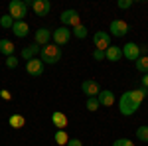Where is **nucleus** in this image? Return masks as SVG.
I'll return each instance as SVG.
<instances>
[{
    "instance_id": "nucleus-3",
    "label": "nucleus",
    "mask_w": 148,
    "mask_h": 146,
    "mask_svg": "<svg viewBox=\"0 0 148 146\" xmlns=\"http://www.w3.org/2000/svg\"><path fill=\"white\" fill-rule=\"evenodd\" d=\"M28 12V2L24 0H10L8 2V14L14 18V22H22Z\"/></svg>"
},
{
    "instance_id": "nucleus-30",
    "label": "nucleus",
    "mask_w": 148,
    "mask_h": 146,
    "mask_svg": "<svg viewBox=\"0 0 148 146\" xmlns=\"http://www.w3.org/2000/svg\"><path fill=\"white\" fill-rule=\"evenodd\" d=\"M0 99H4V101H10V99H12V95H10V91H6V89H2V91H0Z\"/></svg>"
},
{
    "instance_id": "nucleus-11",
    "label": "nucleus",
    "mask_w": 148,
    "mask_h": 146,
    "mask_svg": "<svg viewBox=\"0 0 148 146\" xmlns=\"http://www.w3.org/2000/svg\"><path fill=\"white\" fill-rule=\"evenodd\" d=\"M123 57H126L128 61H136L140 57V45L134 42H128L126 45H123Z\"/></svg>"
},
{
    "instance_id": "nucleus-14",
    "label": "nucleus",
    "mask_w": 148,
    "mask_h": 146,
    "mask_svg": "<svg viewBox=\"0 0 148 146\" xmlns=\"http://www.w3.org/2000/svg\"><path fill=\"white\" fill-rule=\"evenodd\" d=\"M34 40H36V44L38 45H47L49 44V40H51V32L47 30V28H40L38 32H36V36H34Z\"/></svg>"
},
{
    "instance_id": "nucleus-25",
    "label": "nucleus",
    "mask_w": 148,
    "mask_h": 146,
    "mask_svg": "<svg viewBox=\"0 0 148 146\" xmlns=\"http://www.w3.org/2000/svg\"><path fill=\"white\" fill-rule=\"evenodd\" d=\"M0 26H2V28H6V30H8V28L12 30V26H14V18H12L10 14H4V16L0 18Z\"/></svg>"
},
{
    "instance_id": "nucleus-7",
    "label": "nucleus",
    "mask_w": 148,
    "mask_h": 146,
    "mask_svg": "<svg viewBox=\"0 0 148 146\" xmlns=\"http://www.w3.org/2000/svg\"><path fill=\"white\" fill-rule=\"evenodd\" d=\"M93 44H95L97 49L107 51V49L111 47V34H109V32H95V36H93Z\"/></svg>"
},
{
    "instance_id": "nucleus-22",
    "label": "nucleus",
    "mask_w": 148,
    "mask_h": 146,
    "mask_svg": "<svg viewBox=\"0 0 148 146\" xmlns=\"http://www.w3.org/2000/svg\"><path fill=\"white\" fill-rule=\"evenodd\" d=\"M71 34L75 36V38H79V40H83V38H87V28H85L83 24H79V26H75V28L71 30Z\"/></svg>"
},
{
    "instance_id": "nucleus-6",
    "label": "nucleus",
    "mask_w": 148,
    "mask_h": 146,
    "mask_svg": "<svg viewBox=\"0 0 148 146\" xmlns=\"http://www.w3.org/2000/svg\"><path fill=\"white\" fill-rule=\"evenodd\" d=\"M109 32H111V36H114V38H125V36L130 32V26H128L125 20H113Z\"/></svg>"
},
{
    "instance_id": "nucleus-21",
    "label": "nucleus",
    "mask_w": 148,
    "mask_h": 146,
    "mask_svg": "<svg viewBox=\"0 0 148 146\" xmlns=\"http://www.w3.org/2000/svg\"><path fill=\"white\" fill-rule=\"evenodd\" d=\"M134 65H136V71H140V73L146 75L148 73V56H140L136 61H134Z\"/></svg>"
},
{
    "instance_id": "nucleus-16",
    "label": "nucleus",
    "mask_w": 148,
    "mask_h": 146,
    "mask_svg": "<svg viewBox=\"0 0 148 146\" xmlns=\"http://www.w3.org/2000/svg\"><path fill=\"white\" fill-rule=\"evenodd\" d=\"M105 56H107V59H109V61L116 63V61H121V59H123V47L111 45V47H109V49L105 51Z\"/></svg>"
},
{
    "instance_id": "nucleus-26",
    "label": "nucleus",
    "mask_w": 148,
    "mask_h": 146,
    "mask_svg": "<svg viewBox=\"0 0 148 146\" xmlns=\"http://www.w3.org/2000/svg\"><path fill=\"white\" fill-rule=\"evenodd\" d=\"M18 63H20V61H18V57H16V56L6 57V67H8V69H16V67H18Z\"/></svg>"
},
{
    "instance_id": "nucleus-18",
    "label": "nucleus",
    "mask_w": 148,
    "mask_h": 146,
    "mask_svg": "<svg viewBox=\"0 0 148 146\" xmlns=\"http://www.w3.org/2000/svg\"><path fill=\"white\" fill-rule=\"evenodd\" d=\"M42 51V47H38V44L34 45H28V47H24L22 49V59H26V61H30V59H34L38 53Z\"/></svg>"
},
{
    "instance_id": "nucleus-13",
    "label": "nucleus",
    "mask_w": 148,
    "mask_h": 146,
    "mask_svg": "<svg viewBox=\"0 0 148 146\" xmlns=\"http://www.w3.org/2000/svg\"><path fill=\"white\" fill-rule=\"evenodd\" d=\"M99 103H101V107H113L114 101H116V97H114V93L113 91H109V89H103L101 93H99Z\"/></svg>"
},
{
    "instance_id": "nucleus-27",
    "label": "nucleus",
    "mask_w": 148,
    "mask_h": 146,
    "mask_svg": "<svg viewBox=\"0 0 148 146\" xmlns=\"http://www.w3.org/2000/svg\"><path fill=\"white\" fill-rule=\"evenodd\" d=\"M113 146H134V144H132V140H128V138H116L113 142Z\"/></svg>"
},
{
    "instance_id": "nucleus-10",
    "label": "nucleus",
    "mask_w": 148,
    "mask_h": 146,
    "mask_svg": "<svg viewBox=\"0 0 148 146\" xmlns=\"http://www.w3.org/2000/svg\"><path fill=\"white\" fill-rule=\"evenodd\" d=\"M28 6H32V10L36 12V16H47L49 10H51L49 0H32V2H28Z\"/></svg>"
},
{
    "instance_id": "nucleus-19",
    "label": "nucleus",
    "mask_w": 148,
    "mask_h": 146,
    "mask_svg": "<svg viewBox=\"0 0 148 146\" xmlns=\"http://www.w3.org/2000/svg\"><path fill=\"white\" fill-rule=\"evenodd\" d=\"M53 142H56L57 146H67V142H69V134L65 132V130H57L56 134H53Z\"/></svg>"
},
{
    "instance_id": "nucleus-9",
    "label": "nucleus",
    "mask_w": 148,
    "mask_h": 146,
    "mask_svg": "<svg viewBox=\"0 0 148 146\" xmlns=\"http://www.w3.org/2000/svg\"><path fill=\"white\" fill-rule=\"evenodd\" d=\"M81 91L87 95V99L89 97H99V93H101V87H99V83L95 81V79H85L83 83H81Z\"/></svg>"
},
{
    "instance_id": "nucleus-15",
    "label": "nucleus",
    "mask_w": 148,
    "mask_h": 146,
    "mask_svg": "<svg viewBox=\"0 0 148 146\" xmlns=\"http://www.w3.org/2000/svg\"><path fill=\"white\" fill-rule=\"evenodd\" d=\"M12 32H14V36H16V38H26V36L30 34V26H28V22H26V20H22V22H14Z\"/></svg>"
},
{
    "instance_id": "nucleus-8",
    "label": "nucleus",
    "mask_w": 148,
    "mask_h": 146,
    "mask_svg": "<svg viewBox=\"0 0 148 146\" xmlns=\"http://www.w3.org/2000/svg\"><path fill=\"white\" fill-rule=\"evenodd\" d=\"M44 67H46V63H44L42 59H38V57L26 61V71H28L32 77H40V75L44 73Z\"/></svg>"
},
{
    "instance_id": "nucleus-33",
    "label": "nucleus",
    "mask_w": 148,
    "mask_h": 146,
    "mask_svg": "<svg viewBox=\"0 0 148 146\" xmlns=\"http://www.w3.org/2000/svg\"><path fill=\"white\" fill-rule=\"evenodd\" d=\"M140 56H148V45H140Z\"/></svg>"
},
{
    "instance_id": "nucleus-2",
    "label": "nucleus",
    "mask_w": 148,
    "mask_h": 146,
    "mask_svg": "<svg viewBox=\"0 0 148 146\" xmlns=\"http://www.w3.org/2000/svg\"><path fill=\"white\" fill-rule=\"evenodd\" d=\"M40 59L44 61V63H59V59H61V47L56 44H47L42 47V51H40Z\"/></svg>"
},
{
    "instance_id": "nucleus-24",
    "label": "nucleus",
    "mask_w": 148,
    "mask_h": 146,
    "mask_svg": "<svg viewBox=\"0 0 148 146\" xmlns=\"http://www.w3.org/2000/svg\"><path fill=\"white\" fill-rule=\"evenodd\" d=\"M136 138L140 142H148V126H138L136 128Z\"/></svg>"
},
{
    "instance_id": "nucleus-23",
    "label": "nucleus",
    "mask_w": 148,
    "mask_h": 146,
    "mask_svg": "<svg viewBox=\"0 0 148 146\" xmlns=\"http://www.w3.org/2000/svg\"><path fill=\"white\" fill-rule=\"evenodd\" d=\"M85 105H87V111H91V112H95L99 107H101V103H99L97 97H89V99L85 101Z\"/></svg>"
},
{
    "instance_id": "nucleus-29",
    "label": "nucleus",
    "mask_w": 148,
    "mask_h": 146,
    "mask_svg": "<svg viewBox=\"0 0 148 146\" xmlns=\"http://www.w3.org/2000/svg\"><path fill=\"white\" fill-rule=\"evenodd\" d=\"M116 6H119L121 10H126V8H130V6H132V0H119V2H116Z\"/></svg>"
},
{
    "instance_id": "nucleus-31",
    "label": "nucleus",
    "mask_w": 148,
    "mask_h": 146,
    "mask_svg": "<svg viewBox=\"0 0 148 146\" xmlns=\"http://www.w3.org/2000/svg\"><path fill=\"white\" fill-rule=\"evenodd\" d=\"M67 146H83V144H81V140H79V138H69Z\"/></svg>"
},
{
    "instance_id": "nucleus-12",
    "label": "nucleus",
    "mask_w": 148,
    "mask_h": 146,
    "mask_svg": "<svg viewBox=\"0 0 148 146\" xmlns=\"http://www.w3.org/2000/svg\"><path fill=\"white\" fill-rule=\"evenodd\" d=\"M51 123H53V126H57V130H65V126L69 124V119H67L65 112L56 111L51 114Z\"/></svg>"
},
{
    "instance_id": "nucleus-17",
    "label": "nucleus",
    "mask_w": 148,
    "mask_h": 146,
    "mask_svg": "<svg viewBox=\"0 0 148 146\" xmlns=\"http://www.w3.org/2000/svg\"><path fill=\"white\" fill-rule=\"evenodd\" d=\"M14 51H16V45H14V42H10V40H0V53L6 57L14 56Z\"/></svg>"
},
{
    "instance_id": "nucleus-28",
    "label": "nucleus",
    "mask_w": 148,
    "mask_h": 146,
    "mask_svg": "<svg viewBox=\"0 0 148 146\" xmlns=\"http://www.w3.org/2000/svg\"><path fill=\"white\" fill-rule=\"evenodd\" d=\"M93 59H95V61H103V59H107V56H105L103 49H95V51H93Z\"/></svg>"
},
{
    "instance_id": "nucleus-1",
    "label": "nucleus",
    "mask_w": 148,
    "mask_h": 146,
    "mask_svg": "<svg viewBox=\"0 0 148 146\" xmlns=\"http://www.w3.org/2000/svg\"><path fill=\"white\" fill-rule=\"evenodd\" d=\"M146 95H148V91L142 89V87L123 93L121 99H119V111H121V114H125V117L134 114V112L140 109V103L146 99Z\"/></svg>"
},
{
    "instance_id": "nucleus-32",
    "label": "nucleus",
    "mask_w": 148,
    "mask_h": 146,
    "mask_svg": "<svg viewBox=\"0 0 148 146\" xmlns=\"http://www.w3.org/2000/svg\"><path fill=\"white\" fill-rule=\"evenodd\" d=\"M140 85H142V89L148 91V73H146V75H142V79H140Z\"/></svg>"
},
{
    "instance_id": "nucleus-20",
    "label": "nucleus",
    "mask_w": 148,
    "mask_h": 146,
    "mask_svg": "<svg viewBox=\"0 0 148 146\" xmlns=\"http://www.w3.org/2000/svg\"><path fill=\"white\" fill-rule=\"evenodd\" d=\"M8 123H10L12 128H22L24 124H26V119H24L22 114H18V112H14L10 119H8Z\"/></svg>"
},
{
    "instance_id": "nucleus-5",
    "label": "nucleus",
    "mask_w": 148,
    "mask_h": 146,
    "mask_svg": "<svg viewBox=\"0 0 148 146\" xmlns=\"http://www.w3.org/2000/svg\"><path fill=\"white\" fill-rule=\"evenodd\" d=\"M59 20H61V24L65 26V28H75V26H79L81 24V16L77 10H63L61 12V16H59Z\"/></svg>"
},
{
    "instance_id": "nucleus-4",
    "label": "nucleus",
    "mask_w": 148,
    "mask_h": 146,
    "mask_svg": "<svg viewBox=\"0 0 148 146\" xmlns=\"http://www.w3.org/2000/svg\"><path fill=\"white\" fill-rule=\"evenodd\" d=\"M71 28H65V26H61V28H57L51 32V38H53V44L59 45V47H63V45L69 44V40H71Z\"/></svg>"
}]
</instances>
